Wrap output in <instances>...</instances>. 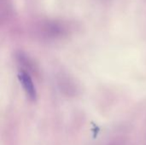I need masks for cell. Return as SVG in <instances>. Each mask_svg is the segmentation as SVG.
Instances as JSON below:
<instances>
[{"mask_svg":"<svg viewBox=\"0 0 146 145\" xmlns=\"http://www.w3.org/2000/svg\"><path fill=\"white\" fill-rule=\"evenodd\" d=\"M17 78L27 99L30 102H36L38 98V91L32 78V74L25 70L20 69L17 73Z\"/></svg>","mask_w":146,"mask_h":145,"instance_id":"obj_1","label":"cell"},{"mask_svg":"<svg viewBox=\"0 0 146 145\" xmlns=\"http://www.w3.org/2000/svg\"><path fill=\"white\" fill-rule=\"evenodd\" d=\"M15 60L18 62V64H20V66H21L22 70H25L28 73H38V68L36 66V64L34 63V62L33 61V59L28 56V55H27L26 53L22 52V51H18L15 54Z\"/></svg>","mask_w":146,"mask_h":145,"instance_id":"obj_2","label":"cell"}]
</instances>
